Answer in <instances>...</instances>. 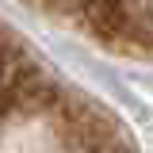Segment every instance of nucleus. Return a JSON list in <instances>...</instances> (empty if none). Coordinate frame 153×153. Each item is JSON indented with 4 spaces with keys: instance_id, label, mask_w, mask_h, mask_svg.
Masks as SVG:
<instances>
[{
    "instance_id": "f03ea898",
    "label": "nucleus",
    "mask_w": 153,
    "mask_h": 153,
    "mask_svg": "<svg viewBox=\"0 0 153 153\" xmlns=\"http://www.w3.org/2000/svg\"><path fill=\"white\" fill-rule=\"evenodd\" d=\"M0 84H4V54H0Z\"/></svg>"
},
{
    "instance_id": "f257e3e1",
    "label": "nucleus",
    "mask_w": 153,
    "mask_h": 153,
    "mask_svg": "<svg viewBox=\"0 0 153 153\" xmlns=\"http://www.w3.org/2000/svg\"><path fill=\"white\" fill-rule=\"evenodd\" d=\"M123 42H134V46H142V50H153V8H149V4L138 0V4L130 8Z\"/></svg>"
},
{
    "instance_id": "7ed1b4c3",
    "label": "nucleus",
    "mask_w": 153,
    "mask_h": 153,
    "mask_svg": "<svg viewBox=\"0 0 153 153\" xmlns=\"http://www.w3.org/2000/svg\"><path fill=\"white\" fill-rule=\"evenodd\" d=\"M42 4H57V0H42Z\"/></svg>"
}]
</instances>
